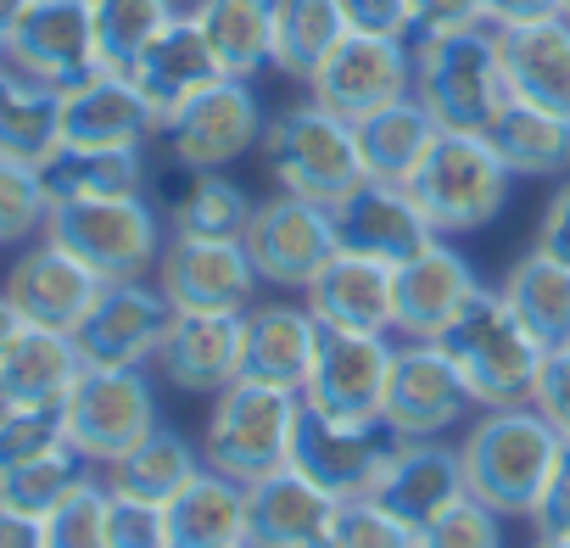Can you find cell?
<instances>
[{
  "mask_svg": "<svg viewBox=\"0 0 570 548\" xmlns=\"http://www.w3.org/2000/svg\"><path fill=\"white\" fill-rule=\"evenodd\" d=\"M564 453V437L542 420V409H481V420L464 431L459 459H464V487L498 515H525L537 509L553 464Z\"/></svg>",
  "mask_w": 570,
  "mask_h": 548,
  "instance_id": "cell-1",
  "label": "cell"
},
{
  "mask_svg": "<svg viewBox=\"0 0 570 548\" xmlns=\"http://www.w3.org/2000/svg\"><path fill=\"white\" fill-rule=\"evenodd\" d=\"M414 96L442 129L459 135H487L492 118L509 101L503 85V57H498V29H453V35H414Z\"/></svg>",
  "mask_w": 570,
  "mask_h": 548,
  "instance_id": "cell-2",
  "label": "cell"
},
{
  "mask_svg": "<svg viewBox=\"0 0 570 548\" xmlns=\"http://www.w3.org/2000/svg\"><path fill=\"white\" fill-rule=\"evenodd\" d=\"M263 157H268V174L279 190L308 196L320 207H342L370 179L358 129L347 118H336L331 107H320L314 96L263 124Z\"/></svg>",
  "mask_w": 570,
  "mask_h": 548,
  "instance_id": "cell-3",
  "label": "cell"
},
{
  "mask_svg": "<svg viewBox=\"0 0 570 548\" xmlns=\"http://www.w3.org/2000/svg\"><path fill=\"white\" fill-rule=\"evenodd\" d=\"M442 348L459 364L475 409H520V403H531L542 359H548V348L514 320V309L492 286L448 325Z\"/></svg>",
  "mask_w": 570,
  "mask_h": 548,
  "instance_id": "cell-4",
  "label": "cell"
},
{
  "mask_svg": "<svg viewBox=\"0 0 570 548\" xmlns=\"http://www.w3.org/2000/svg\"><path fill=\"white\" fill-rule=\"evenodd\" d=\"M297 414H303V392L285 386H263V381H229L213 398L207 431H202V459L235 481H257L292 464V442H297Z\"/></svg>",
  "mask_w": 570,
  "mask_h": 548,
  "instance_id": "cell-5",
  "label": "cell"
},
{
  "mask_svg": "<svg viewBox=\"0 0 570 548\" xmlns=\"http://www.w3.org/2000/svg\"><path fill=\"white\" fill-rule=\"evenodd\" d=\"M46 235L68 246L85 268L101 281H146L157 274V257L168 246L157 207L129 190V196H96V202H62L46 218Z\"/></svg>",
  "mask_w": 570,
  "mask_h": 548,
  "instance_id": "cell-6",
  "label": "cell"
},
{
  "mask_svg": "<svg viewBox=\"0 0 570 548\" xmlns=\"http://www.w3.org/2000/svg\"><path fill=\"white\" fill-rule=\"evenodd\" d=\"M509 185H514V174L492 151V140L487 135H459V129H442L431 157L420 163V174L409 179V190L425 207V218L436 224V235L487 229L503 213Z\"/></svg>",
  "mask_w": 570,
  "mask_h": 548,
  "instance_id": "cell-7",
  "label": "cell"
},
{
  "mask_svg": "<svg viewBox=\"0 0 570 548\" xmlns=\"http://www.w3.org/2000/svg\"><path fill=\"white\" fill-rule=\"evenodd\" d=\"M62 425H68V442L90 464H118L129 448H140L163 425V414H157V392H151L146 370L85 364V375L73 381V392L62 403Z\"/></svg>",
  "mask_w": 570,
  "mask_h": 548,
  "instance_id": "cell-8",
  "label": "cell"
},
{
  "mask_svg": "<svg viewBox=\"0 0 570 548\" xmlns=\"http://www.w3.org/2000/svg\"><path fill=\"white\" fill-rule=\"evenodd\" d=\"M240 246H246V257H252L263 286L303 292L314 274L342 252V235H336V213L331 207L279 190L274 202H257Z\"/></svg>",
  "mask_w": 570,
  "mask_h": 548,
  "instance_id": "cell-9",
  "label": "cell"
},
{
  "mask_svg": "<svg viewBox=\"0 0 570 548\" xmlns=\"http://www.w3.org/2000/svg\"><path fill=\"white\" fill-rule=\"evenodd\" d=\"M397 431L375 414V420H336L303 403L297 414V442H292V470H303L308 481H320L331 498H370L375 476L386 470V459L397 453Z\"/></svg>",
  "mask_w": 570,
  "mask_h": 548,
  "instance_id": "cell-10",
  "label": "cell"
},
{
  "mask_svg": "<svg viewBox=\"0 0 570 548\" xmlns=\"http://www.w3.org/2000/svg\"><path fill=\"white\" fill-rule=\"evenodd\" d=\"M174 303L151 281H107L85 325L73 331L85 364L96 370H146L157 364L168 331H174Z\"/></svg>",
  "mask_w": 570,
  "mask_h": 548,
  "instance_id": "cell-11",
  "label": "cell"
},
{
  "mask_svg": "<svg viewBox=\"0 0 570 548\" xmlns=\"http://www.w3.org/2000/svg\"><path fill=\"white\" fill-rule=\"evenodd\" d=\"M0 62L57 90H73L90 74H101L90 0H35L18 18V29L0 40Z\"/></svg>",
  "mask_w": 570,
  "mask_h": 548,
  "instance_id": "cell-12",
  "label": "cell"
},
{
  "mask_svg": "<svg viewBox=\"0 0 570 548\" xmlns=\"http://www.w3.org/2000/svg\"><path fill=\"white\" fill-rule=\"evenodd\" d=\"M308 96L320 107H331L336 118L358 124L403 96H414V46L392 40V35H347L331 62L308 79Z\"/></svg>",
  "mask_w": 570,
  "mask_h": 548,
  "instance_id": "cell-13",
  "label": "cell"
},
{
  "mask_svg": "<svg viewBox=\"0 0 570 548\" xmlns=\"http://www.w3.org/2000/svg\"><path fill=\"white\" fill-rule=\"evenodd\" d=\"M157 286L179 314H246L263 281L240 241L174 235L157 257Z\"/></svg>",
  "mask_w": 570,
  "mask_h": 548,
  "instance_id": "cell-14",
  "label": "cell"
},
{
  "mask_svg": "<svg viewBox=\"0 0 570 548\" xmlns=\"http://www.w3.org/2000/svg\"><path fill=\"white\" fill-rule=\"evenodd\" d=\"M470 409H475V398H470V386H464V375H459V364L448 359L442 342H403L392 353L381 420L397 437H442Z\"/></svg>",
  "mask_w": 570,
  "mask_h": 548,
  "instance_id": "cell-15",
  "label": "cell"
},
{
  "mask_svg": "<svg viewBox=\"0 0 570 548\" xmlns=\"http://www.w3.org/2000/svg\"><path fill=\"white\" fill-rule=\"evenodd\" d=\"M263 107L252 96L246 79H218L213 90H202L185 112H174L163 124L168 151L179 168H224L235 157H246L252 146H263Z\"/></svg>",
  "mask_w": 570,
  "mask_h": 548,
  "instance_id": "cell-16",
  "label": "cell"
},
{
  "mask_svg": "<svg viewBox=\"0 0 570 548\" xmlns=\"http://www.w3.org/2000/svg\"><path fill=\"white\" fill-rule=\"evenodd\" d=\"M392 342L381 331H325L303 403L336 420H375L392 381Z\"/></svg>",
  "mask_w": 570,
  "mask_h": 548,
  "instance_id": "cell-17",
  "label": "cell"
},
{
  "mask_svg": "<svg viewBox=\"0 0 570 548\" xmlns=\"http://www.w3.org/2000/svg\"><path fill=\"white\" fill-rule=\"evenodd\" d=\"M481 274L475 263L436 235L420 257L397 263V336L409 342H442L448 325L481 297Z\"/></svg>",
  "mask_w": 570,
  "mask_h": 548,
  "instance_id": "cell-18",
  "label": "cell"
},
{
  "mask_svg": "<svg viewBox=\"0 0 570 548\" xmlns=\"http://www.w3.org/2000/svg\"><path fill=\"white\" fill-rule=\"evenodd\" d=\"M101 274L96 268H85L68 246H57L51 235L40 241V246H29L18 263H12V274H7V292L12 297V309L23 314V325H40V331H79L85 325V314L96 309V297H101Z\"/></svg>",
  "mask_w": 570,
  "mask_h": 548,
  "instance_id": "cell-19",
  "label": "cell"
},
{
  "mask_svg": "<svg viewBox=\"0 0 570 548\" xmlns=\"http://www.w3.org/2000/svg\"><path fill=\"white\" fill-rule=\"evenodd\" d=\"M342 498H331L303 470H274L246 481V542L252 548H325L336 531Z\"/></svg>",
  "mask_w": 570,
  "mask_h": 548,
  "instance_id": "cell-20",
  "label": "cell"
},
{
  "mask_svg": "<svg viewBox=\"0 0 570 548\" xmlns=\"http://www.w3.org/2000/svg\"><path fill=\"white\" fill-rule=\"evenodd\" d=\"M129 79H135V90L146 96V107L157 112V124H168L174 112H185L202 90H213V85L229 79V74H224V62L213 57V46H207V35L196 29V18H190V12H174V18L157 29V40L129 62Z\"/></svg>",
  "mask_w": 570,
  "mask_h": 548,
  "instance_id": "cell-21",
  "label": "cell"
},
{
  "mask_svg": "<svg viewBox=\"0 0 570 548\" xmlns=\"http://www.w3.org/2000/svg\"><path fill=\"white\" fill-rule=\"evenodd\" d=\"M464 492H470V487H464V459H459V448H448L442 437H403L397 453L386 459V470H381L375 487H370V498H375L386 515H397L403 526H414V531H425V526H431L442 509H453Z\"/></svg>",
  "mask_w": 570,
  "mask_h": 548,
  "instance_id": "cell-22",
  "label": "cell"
},
{
  "mask_svg": "<svg viewBox=\"0 0 570 548\" xmlns=\"http://www.w3.org/2000/svg\"><path fill=\"white\" fill-rule=\"evenodd\" d=\"M303 292L325 331H381V336L397 331V263L342 246Z\"/></svg>",
  "mask_w": 570,
  "mask_h": 548,
  "instance_id": "cell-23",
  "label": "cell"
},
{
  "mask_svg": "<svg viewBox=\"0 0 570 548\" xmlns=\"http://www.w3.org/2000/svg\"><path fill=\"white\" fill-rule=\"evenodd\" d=\"M336 213V235L347 252L381 257V263H409L436 241V224L425 218V207L414 202L409 185H386V179H364Z\"/></svg>",
  "mask_w": 570,
  "mask_h": 548,
  "instance_id": "cell-24",
  "label": "cell"
},
{
  "mask_svg": "<svg viewBox=\"0 0 570 548\" xmlns=\"http://www.w3.org/2000/svg\"><path fill=\"white\" fill-rule=\"evenodd\" d=\"M325 325L314 320L308 303H263L240 314V375L263 386L303 392L320 359Z\"/></svg>",
  "mask_w": 570,
  "mask_h": 548,
  "instance_id": "cell-25",
  "label": "cell"
},
{
  "mask_svg": "<svg viewBox=\"0 0 570 548\" xmlns=\"http://www.w3.org/2000/svg\"><path fill=\"white\" fill-rule=\"evenodd\" d=\"M157 129V112L118 68H101L85 85L62 90V146H146Z\"/></svg>",
  "mask_w": 570,
  "mask_h": 548,
  "instance_id": "cell-26",
  "label": "cell"
},
{
  "mask_svg": "<svg viewBox=\"0 0 570 548\" xmlns=\"http://www.w3.org/2000/svg\"><path fill=\"white\" fill-rule=\"evenodd\" d=\"M498 57H503L509 101L570 118V23L564 18L498 29Z\"/></svg>",
  "mask_w": 570,
  "mask_h": 548,
  "instance_id": "cell-27",
  "label": "cell"
},
{
  "mask_svg": "<svg viewBox=\"0 0 570 548\" xmlns=\"http://www.w3.org/2000/svg\"><path fill=\"white\" fill-rule=\"evenodd\" d=\"M157 375L179 392L218 398L229 381H240V314H174Z\"/></svg>",
  "mask_w": 570,
  "mask_h": 548,
  "instance_id": "cell-28",
  "label": "cell"
},
{
  "mask_svg": "<svg viewBox=\"0 0 570 548\" xmlns=\"http://www.w3.org/2000/svg\"><path fill=\"white\" fill-rule=\"evenodd\" d=\"M79 375H85V353L68 331L23 325V336L7 348V359H0V403L62 409Z\"/></svg>",
  "mask_w": 570,
  "mask_h": 548,
  "instance_id": "cell-29",
  "label": "cell"
},
{
  "mask_svg": "<svg viewBox=\"0 0 570 548\" xmlns=\"http://www.w3.org/2000/svg\"><path fill=\"white\" fill-rule=\"evenodd\" d=\"M353 129H358V151H364V174L386 179V185H409L442 135V124L425 112L420 96H403V101L358 118Z\"/></svg>",
  "mask_w": 570,
  "mask_h": 548,
  "instance_id": "cell-30",
  "label": "cell"
},
{
  "mask_svg": "<svg viewBox=\"0 0 570 548\" xmlns=\"http://www.w3.org/2000/svg\"><path fill=\"white\" fill-rule=\"evenodd\" d=\"M168 537L174 548H240L246 542V481L207 464L168 503Z\"/></svg>",
  "mask_w": 570,
  "mask_h": 548,
  "instance_id": "cell-31",
  "label": "cell"
},
{
  "mask_svg": "<svg viewBox=\"0 0 570 548\" xmlns=\"http://www.w3.org/2000/svg\"><path fill=\"white\" fill-rule=\"evenodd\" d=\"M62 146V90L0 62V157L46 163Z\"/></svg>",
  "mask_w": 570,
  "mask_h": 548,
  "instance_id": "cell-32",
  "label": "cell"
},
{
  "mask_svg": "<svg viewBox=\"0 0 570 548\" xmlns=\"http://www.w3.org/2000/svg\"><path fill=\"white\" fill-rule=\"evenodd\" d=\"M51 207L62 202H96V196H129L146 179L140 146H57L40 163Z\"/></svg>",
  "mask_w": 570,
  "mask_h": 548,
  "instance_id": "cell-33",
  "label": "cell"
},
{
  "mask_svg": "<svg viewBox=\"0 0 570 548\" xmlns=\"http://www.w3.org/2000/svg\"><path fill=\"white\" fill-rule=\"evenodd\" d=\"M492 151L509 163L514 179H559L570 174V118L525 107V101H503V112L487 129Z\"/></svg>",
  "mask_w": 570,
  "mask_h": 548,
  "instance_id": "cell-34",
  "label": "cell"
},
{
  "mask_svg": "<svg viewBox=\"0 0 570 548\" xmlns=\"http://www.w3.org/2000/svg\"><path fill=\"white\" fill-rule=\"evenodd\" d=\"M190 18L229 79L274 68V0H196Z\"/></svg>",
  "mask_w": 570,
  "mask_h": 548,
  "instance_id": "cell-35",
  "label": "cell"
},
{
  "mask_svg": "<svg viewBox=\"0 0 570 548\" xmlns=\"http://www.w3.org/2000/svg\"><path fill=\"white\" fill-rule=\"evenodd\" d=\"M353 35L342 0H274V68L285 79H314L331 51Z\"/></svg>",
  "mask_w": 570,
  "mask_h": 548,
  "instance_id": "cell-36",
  "label": "cell"
},
{
  "mask_svg": "<svg viewBox=\"0 0 570 548\" xmlns=\"http://www.w3.org/2000/svg\"><path fill=\"white\" fill-rule=\"evenodd\" d=\"M503 303L514 309V320L542 342V348H559L570 342V263L548 257V252H525L509 274H503Z\"/></svg>",
  "mask_w": 570,
  "mask_h": 548,
  "instance_id": "cell-37",
  "label": "cell"
},
{
  "mask_svg": "<svg viewBox=\"0 0 570 548\" xmlns=\"http://www.w3.org/2000/svg\"><path fill=\"white\" fill-rule=\"evenodd\" d=\"M202 470H207L202 448H190L179 431L157 425L140 448H129L118 464H107V487H112V492L151 498V503H174Z\"/></svg>",
  "mask_w": 570,
  "mask_h": 548,
  "instance_id": "cell-38",
  "label": "cell"
},
{
  "mask_svg": "<svg viewBox=\"0 0 570 548\" xmlns=\"http://www.w3.org/2000/svg\"><path fill=\"white\" fill-rule=\"evenodd\" d=\"M190 179L179 185V196H174V235H207V241H240L246 235V224H252V213H257V202L235 185V179H224L218 168H185Z\"/></svg>",
  "mask_w": 570,
  "mask_h": 548,
  "instance_id": "cell-39",
  "label": "cell"
},
{
  "mask_svg": "<svg viewBox=\"0 0 570 548\" xmlns=\"http://www.w3.org/2000/svg\"><path fill=\"white\" fill-rule=\"evenodd\" d=\"M85 464H90V459H85L73 442H62V448H51V453H40V459L7 470V476H0V509L29 515V520H46V515L90 476Z\"/></svg>",
  "mask_w": 570,
  "mask_h": 548,
  "instance_id": "cell-40",
  "label": "cell"
},
{
  "mask_svg": "<svg viewBox=\"0 0 570 548\" xmlns=\"http://www.w3.org/2000/svg\"><path fill=\"white\" fill-rule=\"evenodd\" d=\"M174 0H90L96 18V46H101V68L129 74V62L157 40V29L174 18Z\"/></svg>",
  "mask_w": 570,
  "mask_h": 548,
  "instance_id": "cell-41",
  "label": "cell"
},
{
  "mask_svg": "<svg viewBox=\"0 0 570 548\" xmlns=\"http://www.w3.org/2000/svg\"><path fill=\"white\" fill-rule=\"evenodd\" d=\"M46 218H51V196H46L40 168L0 157V246L46 235Z\"/></svg>",
  "mask_w": 570,
  "mask_h": 548,
  "instance_id": "cell-42",
  "label": "cell"
},
{
  "mask_svg": "<svg viewBox=\"0 0 570 548\" xmlns=\"http://www.w3.org/2000/svg\"><path fill=\"white\" fill-rule=\"evenodd\" d=\"M107 498H112V492L85 476V481L40 520L46 548H107Z\"/></svg>",
  "mask_w": 570,
  "mask_h": 548,
  "instance_id": "cell-43",
  "label": "cell"
},
{
  "mask_svg": "<svg viewBox=\"0 0 570 548\" xmlns=\"http://www.w3.org/2000/svg\"><path fill=\"white\" fill-rule=\"evenodd\" d=\"M68 442L62 409H35V403H0V476L51 453Z\"/></svg>",
  "mask_w": 570,
  "mask_h": 548,
  "instance_id": "cell-44",
  "label": "cell"
},
{
  "mask_svg": "<svg viewBox=\"0 0 570 548\" xmlns=\"http://www.w3.org/2000/svg\"><path fill=\"white\" fill-rule=\"evenodd\" d=\"M325 548H420V531L386 515L375 498H347Z\"/></svg>",
  "mask_w": 570,
  "mask_h": 548,
  "instance_id": "cell-45",
  "label": "cell"
},
{
  "mask_svg": "<svg viewBox=\"0 0 570 548\" xmlns=\"http://www.w3.org/2000/svg\"><path fill=\"white\" fill-rule=\"evenodd\" d=\"M420 548H503V515L464 492L420 531Z\"/></svg>",
  "mask_w": 570,
  "mask_h": 548,
  "instance_id": "cell-46",
  "label": "cell"
},
{
  "mask_svg": "<svg viewBox=\"0 0 570 548\" xmlns=\"http://www.w3.org/2000/svg\"><path fill=\"white\" fill-rule=\"evenodd\" d=\"M107 548H174L168 503H151V498H135V492H112L107 498Z\"/></svg>",
  "mask_w": 570,
  "mask_h": 548,
  "instance_id": "cell-47",
  "label": "cell"
},
{
  "mask_svg": "<svg viewBox=\"0 0 570 548\" xmlns=\"http://www.w3.org/2000/svg\"><path fill=\"white\" fill-rule=\"evenodd\" d=\"M531 409H542V420L570 442V342L548 348L542 375H537V392H531Z\"/></svg>",
  "mask_w": 570,
  "mask_h": 548,
  "instance_id": "cell-48",
  "label": "cell"
},
{
  "mask_svg": "<svg viewBox=\"0 0 570 548\" xmlns=\"http://www.w3.org/2000/svg\"><path fill=\"white\" fill-rule=\"evenodd\" d=\"M342 12L358 35L414 40V0H342Z\"/></svg>",
  "mask_w": 570,
  "mask_h": 548,
  "instance_id": "cell-49",
  "label": "cell"
},
{
  "mask_svg": "<svg viewBox=\"0 0 570 548\" xmlns=\"http://www.w3.org/2000/svg\"><path fill=\"white\" fill-rule=\"evenodd\" d=\"M531 526L537 531H570V442H564V453H559V464H553V476H548V487L531 509Z\"/></svg>",
  "mask_w": 570,
  "mask_h": 548,
  "instance_id": "cell-50",
  "label": "cell"
},
{
  "mask_svg": "<svg viewBox=\"0 0 570 548\" xmlns=\"http://www.w3.org/2000/svg\"><path fill=\"white\" fill-rule=\"evenodd\" d=\"M481 23V0H414V35H453Z\"/></svg>",
  "mask_w": 570,
  "mask_h": 548,
  "instance_id": "cell-51",
  "label": "cell"
},
{
  "mask_svg": "<svg viewBox=\"0 0 570 548\" xmlns=\"http://www.w3.org/2000/svg\"><path fill=\"white\" fill-rule=\"evenodd\" d=\"M537 252H548V257H559V263H570V179L548 196V207H542V218H537V241H531Z\"/></svg>",
  "mask_w": 570,
  "mask_h": 548,
  "instance_id": "cell-52",
  "label": "cell"
},
{
  "mask_svg": "<svg viewBox=\"0 0 570 548\" xmlns=\"http://www.w3.org/2000/svg\"><path fill=\"white\" fill-rule=\"evenodd\" d=\"M542 18H559V0H481V23L492 29H520Z\"/></svg>",
  "mask_w": 570,
  "mask_h": 548,
  "instance_id": "cell-53",
  "label": "cell"
},
{
  "mask_svg": "<svg viewBox=\"0 0 570 548\" xmlns=\"http://www.w3.org/2000/svg\"><path fill=\"white\" fill-rule=\"evenodd\" d=\"M0 548H46V531H40V520H29V515H12V509H0Z\"/></svg>",
  "mask_w": 570,
  "mask_h": 548,
  "instance_id": "cell-54",
  "label": "cell"
},
{
  "mask_svg": "<svg viewBox=\"0 0 570 548\" xmlns=\"http://www.w3.org/2000/svg\"><path fill=\"white\" fill-rule=\"evenodd\" d=\"M23 336V314L12 309V297L7 292H0V359H7V348Z\"/></svg>",
  "mask_w": 570,
  "mask_h": 548,
  "instance_id": "cell-55",
  "label": "cell"
},
{
  "mask_svg": "<svg viewBox=\"0 0 570 548\" xmlns=\"http://www.w3.org/2000/svg\"><path fill=\"white\" fill-rule=\"evenodd\" d=\"M35 7V0H0V40H7L12 29H18V18Z\"/></svg>",
  "mask_w": 570,
  "mask_h": 548,
  "instance_id": "cell-56",
  "label": "cell"
},
{
  "mask_svg": "<svg viewBox=\"0 0 570 548\" xmlns=\"http://www.w3.org/2000/svg\"><path fill=\"white\" fill-rule=\"evenodd\" d=\"M531 548H570V531H537Z\"/></svg>",
  "mask_w": 570,
  "mask_h": 548,
  "instance_id": "cell-57",
  "label": "cell"
},
{
  "mask_svg": "<svg viewBox=\"0 0 570 548\" xmlns=\"http://www.w3.org/2000/svg\"><path fill=\"white\" fill-rule=\"evenodd\" d=\"M559 18H564V23H570V0H559Z\"/></svg>",
  "mask_w": 570,
  "mask_h": 548,
  "instance_id": "cell-58",
  "label": "cell"
},
{
  "mask_svg": "<svg viewBox=\"0 0 570 548\" xmlns=\"http://www.w3.org/2000/svg\"><path fill=\"white\" fill-rule=\"evenodd\" d=\"M240 548H252V542H240Z\"/></svg>",
  "mask_w": 570,
  "mask_h": 548,
  "instance_id": "cell-59",
  "label": "cell"
}]
</instances>
